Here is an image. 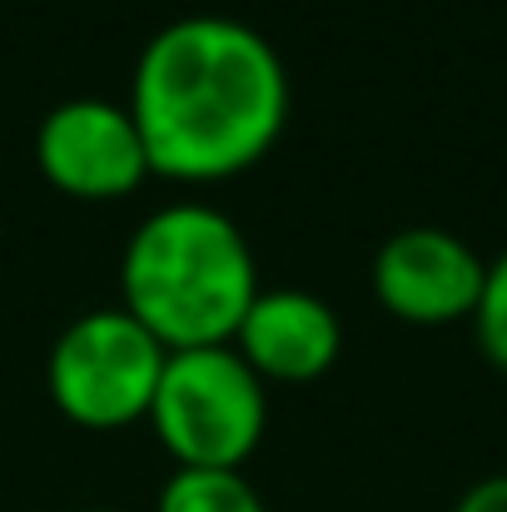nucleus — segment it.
I'll use <instances>...</instances> for the list:
<instances>
[{
  "instance_id": "1",
  "label": "nucleus",
  "mask_w": 507,
  "mask_h": 512,
  "mask_svg": "<svg viewBox=\"0 0 507 512\" xmlns=\"http://www.w3.org/2000/svg\"><path fill=\"white\" fill-rule=\"evenodd\" d=\"M125 105L160 179L224 184L284 140L289 70L264 30L234 15H184L145 40Z\"/></svg>"
},
{
  "instance_id": "2",
  "label": "nucleus",
  "mask_w": 507,
  "mask_h": 512,
  "mask_svg": "<svg viewBox=\"0 0 507 512\" xmlns=\"http://www.w3.org/2000/svg\"><path fill=\"white\" fill-rule=\"evenodd\" d=\"M259 289L249 234L199 199L145 214L120 254V309L165 353L234 343Z\"/></svg>"
},
{
  "instance_id": "3",
  "label": "nucleus",
  "mask_w": 507,
  "mask_h": 512,
  "mask_svg": "<svg viewBox=\"0 0 507 512\" xmlns=\"http://www.w3.org/2000/svg\"><path fill=\"white\" fill-rule=\"evenodd\" d=\"M174 468H234L254 458L269 428V383L234 343L169 353L150 418Z\"/></svg>"
},
{
  "instance_id": "4",
  "label": "nucleus",
  "mask_w": 507,
  "mask_h": 512,
  "mask_svg": "<svg viewBox=\"0 0 507 512\" xmlns=\"http://www.w3.org/2000/svg\"><path fill=\"white\" fill-rule=\"evenodd\" d=\"M165 348L120 304L70 319L45 358V393L55 413L85 433H115L150 418Z\"/></svg>"
},
{
  "instance_id": "5",
  "label": "nucleus",
  "mask_w": 507,
  "mask_h": 512,
  "mask_svg": "<svg viewBox=\"0 0 507 512\" xmlns=\"http://www.w3.org/2000/svg\"><path fill=\"white\" fill-rule=\"evenodd\" d=\"M35 165L50 189L85 204L130 199L155 174L130 105L105 95H75L50 105L35 125Z\"/></svg>"
},
{
  "instance_id": "6",
  "label": "nucleus",
  "mask_w": 507,
  "mask_h": 512,
  "mask_svg": "<svg viewBox=\"0 0 507 512\" xmlns=\"http://www.w3.org/2000/svg\"><path fill=\"white\" fill-rule=\"evenodd\" d=\"M488 284V259L433 224H413L398 229L378 244L373 254V299L418 329H438V324H473V309L483 299Z\"/></svg>"
},
{
  "instance_id": "7",
  "label": "nucleus",
  "mask_w": 507,
  "mask_h": 512,
  "mask_svg": "<svg viewBox=\"0 0 507 512\" xmlns=\"http://www.w3.org/2000/svg\"><path fill=\"white\" fill-rule=\"evenodd\" d=\"M239 358L264 378V383H314L324 378L343 353V324L334 304L299 284L259 289L239 334H234Z\"/></svg>"
},
{
  "instance_id": "8",
  "label": "nucleus",
  "mask_w": 507,
  "mask_h": 512,
  "mask_svg": "<svg viewBox=\"0 0 507 512\" xmlns=\"http://www.w3.org/2000/svg\"><path fill=\"white\" fill-rule=\"evenodd\" d=\"M155 512H269L254 483L234 468H174Z\"/></svg>"
},
{
  "instance_id": "9",
  "label": "nucleus",
  "mask_w": 507,
  "mask_h": 512,
  "mask_svg": "<svg viewBox=\"0 0 507 512\" xmlns=\"http://www.w3.org/2000/svg\"><path fill=\"white\" fill-rule=\"evenodd\" d=\"M473 339L483 348V358L498 373H507V249L488 264V284L473 309Z\"/></svg>"
},
{
  "instance_id": "10",
  "label": "nucleus",
  "mask_w": 507,
  "mask_h": 512,
  "mask_svg": "<svg viewBox=\"0 0 507 512\" xmlns=\"http://www.w3.org/2000/svg\"><path fill=\"white\" fill-rule=\"evenodd\" d=\"M453 512H507V473H493V478H478Z\"/></svg>"
},
{
  "instance_id": "11",
  "label": "nucleus",
  "mask_w": 507,
  "mask_h": 512,
  "mask_svg": "<svg viewBox=\"0 0 507 512\" xmlns=\"http://www.w3.org/2000/svg\"><path fill=\"white\" fill-rule=\"evenodd\" d=\"M80 512H115V508H80Z\"/></svg>"
}]
</instances>
